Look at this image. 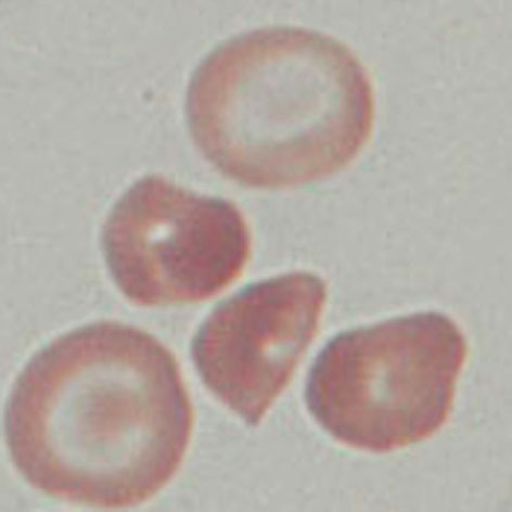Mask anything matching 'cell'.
<instances>
[{
	"mask_svg": "<svg viewBox=\"0 0 512 512\" xmlns=\"http://www.w3.org/2000/svg\"><path fill=\"white\" fill-rule=\"evenodd\" d=\"M191 136L233 181L285 189L349 166L373 130V85L360 59L326 34L288 27L239 35L192 75Z\"/></svg>",
	"mask_w": 512,
	"mask_h": 512,
	"instance_id": "obj_2",
	"label": "cell"
},
{
	"mask_svg": "<svg viewBox=\"0 0 512 512\" xmlns=\"http://www.w3.org/2000/svg\"><path fill=\"white\" fill-rule=\"evenodd\" d=\"M194 411L174 355L147 332L101 322L50 342L6 407L8 450L34 489L73 504L131 508L185 457Z\"/></svg>",
	"mask_w": 512,
	"mask_h": 512,
	"instance_id": "obj_1",
	"label": "cell"
},
{
	"mask_svg": "<svg viewBox=\"0 0 512 512\" xmlns=\"http://www.w3.org/2000/svg\"><path fill=\"white\" fill-rule=\"evenodd\" d=\"M102 248L125 298L166 306L206 301L232 285L247 264L251 239L232 202L148 176L113 207Z\"/></svg>",
	"mask_w": 512,
	"mask_h": 512,
	"instance_id": "obj_4",
	"label": "cell"
},
{
	"mask_svg": "<svg viewBox=\"0 0 512 512\" xmlns=\"http://www.w3.org/2000/svg\"><path fill=\"white\" fill-rule=\"evenodd\" d=\"M466 356L462 330L437 312L345 331L317 356L306 405L344 445L377 454L399 450L445 425Z\"/></svg>",
	"mask_w": 512,
	"mask_h": 512,
	"instance_id": "obj_3",
	"label": "cell"
},
{
	"mask_svg": "<svg viewBox=\"0 0 512 512\" xmlns=\"http://www.w3.org/2000/svg\"><path fill=\"white\" fill-rule=\"evenodd\" d=\"M326 297L322 278L291 273L251 284L217 305L191 344L203 383L258 426L310 347Z\"/></svg>",
	"mask_w": 512,
	"mask_h": 512,
	"instance_id": "obj_5",
	"label": "cell"
}]
</instances>
